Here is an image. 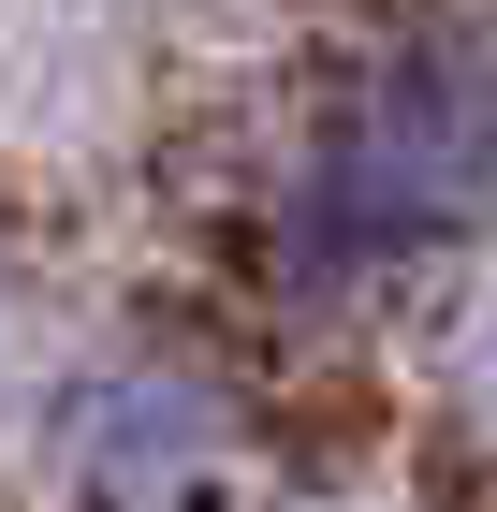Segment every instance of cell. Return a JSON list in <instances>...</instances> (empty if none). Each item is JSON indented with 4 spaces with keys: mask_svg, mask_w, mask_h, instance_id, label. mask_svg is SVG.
Segmentation results:
<instances>
[{
    "mask_svg": "<svg viewBox=\"0 0 497 512\" xmlns=\"http://www.w3.org/2000/svg\"><path fill=\"white\" fill-rule=\"evenodd\" d=\"M497 235V15L351 44L249 176V278L293 322H351Z\"/></svg>",
    "mask_w": 497,
    "mask_h": 512,
    "instance_id": "obj_1",
    "label": "cell"
},
{
    "mask_svg": "<svg viewBox=\"0 0 497 512\" xmlns=\"http://www.w3.org/2000/svg\"><path fill=\"white\" fill-rule=\"evenodd\" d=\"M249 454V381L176 337H103L30 395V483L59 512H234Z\"/></svg>",
    "mask_w": 497,
    "mask_h": 512,
    "instance_id": "obj_2",
    "label": "cell"
}]
</instances>
